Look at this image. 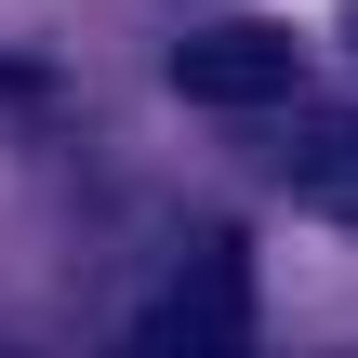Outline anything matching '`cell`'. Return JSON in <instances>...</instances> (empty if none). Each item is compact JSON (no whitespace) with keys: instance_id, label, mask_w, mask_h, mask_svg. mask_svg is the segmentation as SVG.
<instances>
[{"instance_id":"1","label":"cell","mask_w":358,"mask_h":358,"mask_svg":"<svg viewBox=\"0 0 358 358\" xmlns=\"http://www.w3.org/2000/svg\"><path fill=\"white\" fill-rule=\"evenodd\" d=\"M120 358H252V266H239V239H199V252L133 306Z\"/></svg>"},{"instance_id":"2","label":"cell","mask_w":358,"mask_h":358,"mask_svg":"<svg viewBox=\"0 0 358 358\" xmlns=\"http://www.w3.org/2000/svg\"><path fill=\"white\" fill-rule=\"evenodd\" d=\"M292 80H306V53H292V27H266V13H213V27L173 40V93H186V106H279Z\"/></svg>"},{"instance_id":"3","label":"cell","mask_w":358,"mask_h":358,"mask_svg":"<svg viewBox=\"0 0 358 358\" xmlns=\"http://www.w3.org/2000/svg\"><path fill=\"white\" fill-rule=\"evenodd\" d=\"M292 199L332 213V226H358V106H345V120H306V146H292Z\"/></svg>"},{"instance_id":"4","label":"cell","mask_w":358,"mask_h":358,"mask_svg":"<svg viewBox=\"0 0 358 358\" xmlns=\"http://www.w3.org/2000/svg\"><path fill=\"white\" fill-rule=\"evenodd\" d=\"M345 27H358V0H345Z\"/></svg>"}]
</instances>
